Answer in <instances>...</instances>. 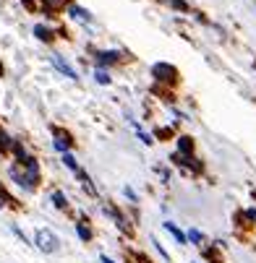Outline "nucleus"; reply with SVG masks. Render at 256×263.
Wrapping results in <instances>:
<instances>
[{
    "label": "nucleus",
    "instance_id": "17",
    "mask_svg": "<svg viewBox=\"0 0 256 263\" xmlns=\"http://www.w3.org/2000/svg\"><path fill=\"white\" fill-rule=\"evenodd\" d=\"M44 3H47L50 8H60V6H63V3H66V0H44Z\"/></svg>",
    "mask_w": 256,
    "mask_h": 263
},
{
    "label": "nucleus",
    "instance_id": "10",
    "mask_svg": "<svg viewBox=\"0 0 256 263\" xmlns=\"http://www.w3.org/2000/svg\"><path fill=\"white\" fill-rule=\"evenodd\" d=\"M63 164L68 169H73V172H79V164H76V159H73V154H68V151H63Z\"/></svg>",
    "mask_w": 256,
    "mask_h": 263
},
{
    "label": "nucleus",
    "instance_id": "19",
    "mask_svg": "<svg viewBox=\"0 0 256 263\" xmlns=\"http://www.w3.org/2000/svg\"><path fill=\"white\" fill-rule=\"evenodd\" d=\"M6 201H8V198H6V193H0V209L6 206Z\"/></svg>",
    "mask_w": 256,
    "mask_h": 263
},
{
    "label": "nucleus",
    "instance_id": "20",
    "mask_svg": "<svg viewBox=\"0 0 256 263\" xmlns=\"http://www.w3.org/2000/svg\"><path fill=\"white\" fill-rule=\"evenodd\" d=\"M102 263H115V260H110L108 255H102Z\"/></svg>",
    "mask_w": 256,
    "mask_h": 263
},
{
    "label": "nucleus",
    "instance_id": "1",
    "mask_svg": "<svg viewBox=\"0 0 256 263\" xmlns=\"http://www.w3.org/2000/svg\"><path fill=\"white\" fill-rule=\"evenodd\" d=\"M34 242L42 253H55L58 247H60V240L55 237V232L50 229H37V235H34Z\"/></svg>",
    "mask_w": 256,
    "mask_h": 263
},
{
    "label": "nucleus",
    "instance_id": "4",
    "mask_svg": "<svg viewBox=\"0 0 256 263\" xmlns=\"http://www.w3.org/2000/svg\"><path fill=\"white\" fill-rule=\"evenodd\" d=\"M53 63H55V68L60 71V73H63L66 76V79H73V81H76L79 79V76H76V71H73L68 63H66V60L63 57H60V55H53Z\"/></svg>",
    "mask_w": 256,
    "mask_h": 263
},
{
    "label": "nucleus",
    "instance_id": "13",
    "mask_svg": "<svg viewBox=\"0 0 256 263\" xmlns=\"http://www.w3.org/2000/svg\"><path fill=\"white\" fill-rule=\"evenodd\" d=\"M94 79H97V84H110V76H108V71H105V68H97Z\"/></svg>",
    "mask_w": 256,
    "mask_h": 263
},
{
    "label": "nucleus",
    "instance_id": "16",
    "mask_svg": "<svg viewBox=\"0 0 256 263\" xmlns=\"http://www.w3.org/2000/svg\"><path fill=\"white\" fill-rule=\"evenodd\" d=\"M123 193H126V198H128V201H133V204H136V201H139V198H136V193H133V190L128 188V185L123 188Z\"/></svg>",
    "mask_w": 256,
    "mask_h": 263
},
{
    "label": "nucleus",
    "instance_id": "8",
    "mask_svg": "<svg viewBox=\"0 0 256 263\" xmlns=\"http://www.w3.org/2000/svg\"><path fill=\"white\" fill-rule=\"evenodd\" d=\"M193 151V141L188 136H180L178 138V154H191Z\"/></svg>",
    "mask_w": 256,
    "mask_h": 263
},
{
    "label": "nucleus",
    "instance_id": "18",
    "mask_svg": "<svg viewBox=\"0 0 256 263\" xmlns=\"http://www.w3.org/2000/svg\"><path fill=\"white\" fill-rule=\"evenodd\" d=\"M173 6L180 8V11H186V3H183V0H173Z\"/></svg>",
    "mask_w": 256,
    "mask_h": 263
},
{
    "label": "nucleus",
    "instance_id": "9",
    "mask_svg": "<svg viewBox=\"0 0 256 263\" xmlns=\"http://www.w3.org/2000/svg\"><path fill=\"white\" fill-rule=\"evenodd\" d=\"M34 34H37V39H42V42H50V39H53V32H50L47 26H42V24L34 26Z\"/></svg>",
    "mask_w": 256,
    "mask_h": 263
},
{
    "label": "nucleus",
    "instance_id": "15",
    "mask_svg": "<svg viewBox=\"0 0 256 263\" xmlns=\"http://www.w3.org/2000/svg\"><path fill=\"white\" fill-rule=\"evenodd\" d=\"M76 232H79V237H81V240H89V237H92V232H89L84 224H79V227H76Z\"/></svg>",
    "mask_w": 256,
    "mask_h": 263
},
{
    "label": "nucleus",
    "instance_id": "12",
    "mask_svg": "<svg viewBox=\"0 0 256 263\" xmlns=\"http://www.w3.org/2000/svg\"><path fill=\"white\" fill-rule=\"evenodd\" d=\"M55 149H58V151H68V136H60V133H58V138H55Z\"/></svg>",
    "mask_w": 256,
    "mask_h": 263
},
{
    "label": "nucleus",
    "instance_id": "5",
    "mask_svg": "<svg viewBox=\"0 0 256 263\" xmlns=\"http://www.w3.org/2000/svg\"><path fill=\"white\" fill-rule=\"evenodd\" d=\"M68 13H71L73 19H79V21H92V13H89L86 8H81V6H71Z\"/></svg>",
    "mask_w": 256,
    "mask_h": 263
},
{
    "label": "nucleus",
    "instance_id": "11",
    "mask_svg": "<svg viewBox=\"0 0 256 263\" xmlns=\"http://www.w3.org/2000/svg\"><path fill=\"white\" fill-rule=\"evenodd\" d=\"M186 240H191L193 245H201V242H204V235H201L199 229H191L188 235H186Z\"/></svg>",
    "mask_w": 256,
    "mask_h": 263
},
{
    "label": "nucleus",
    "instance_id": "21",
    "mask_svg": "<svg viewBox=\"0 0 256 263\" xmlns=\"http://www.w3.org/2000/svg\"><path fill=\"white\" fill-rule=\"evenodd\" d=\"M0 71H3V68H0Z\"/></svg>",
    "mask_w": 256,
    "mask_h": 263
},
{
    "label": "nucleus",
    "instance_id": "7",
    "mask_svg": "<svg viewBox=\"0 0 256 263\" xmlns=\"http://www.w3.org/2000/svg\"><path fill=\"white\" fill-rule=\"evenodd\" d=\"M165 229H168L170 235L175 237V242H178V245H186V235H183V232H180V229H178L173 222H165Z\"/></svg>",
    "mask_w": 256,
    "mask_h": 263
},
{
    "label": "nucleus",
    "instance_id": "14",
    "mask_svg": "<svg viewBox=\"0 0 256 263\" xmlns=\"http://www.w3.org/2000/svg\"><path fill=\"white\" fill-rule=\"evenodd\" d=\"M53 204H55L58 209H66V195L60 193V190H58V193H53Z\"/></svg>",
    "mask_w": 256,
    "mask_h": 263
},
{
    "label": "nucleus",
    "instance_id": "2",
    "mask_svg": "<svg viewBox=\"0 0 256 263\" xmlns=\"http://www.w3.org/2000/svg\"><path fill=\"white\" fill-rule=\"evenodd\" d=\"M152 76H155L160 84H173L178 79V71L170 63H155L152 65Z\"/></svg>",
    "mask_w": 256,
    "mask_h": 263
},
{
    "label": "nucleus",
    "instance_id": "3",
    "mask_svg": "<svg viewBox=\"0 0 256 263\" xmlns=\"http://www.w3.org/2000/svg\"><path fill=\"white\" fill-rule=\"evenodd\" d=\"M11 177L16 185H21L24 190H34V185H37V177H32L29 172H21L19 167H11Z\"/></svg>",
    "mask_w": 256,
    "mask_h": 263
},
{
    "label": "nucleus",
    "instance_id": "6",
    "mask_svg": "<svg viewBox=\"0 0 256 263\" xmlns=\"http://www.w3.org/2000/svg\"><path fill=\"white\" fill-rule=\"evenodd\" d=\"M115 60H118V52H113V50H110V52H99V55H97V65L105 68V65H113Z\"/></svg>",
    "mask_w": 256,
    "mask_h": 263
}]
</instances>
